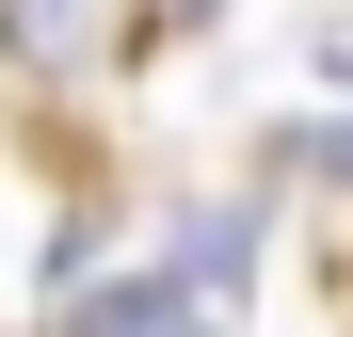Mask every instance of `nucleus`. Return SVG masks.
<instances>
[{
  "mask_svg": "<svg viewBox=\"0 0 353 337\" xmlns=\"http://www.w3.org/2000/svg\"><path fill=\"white\" fill-rule=\"evenodd\" d=\"M129 48V0H0V65L17 81H97Z\"/></svg>",
  "mask_w": 353,
  "mask_h": 337,
  "instance_id": "1",
  "label": "nucleus"
},
{
  "mask_svg": "<svg viewBox=\"0 0 353 337\" xmlns=\"http://www.w3.org/2000/svg\"><path fill=\"white\" fill-rule=\"evenodd\" d=\"M65 337H225V321L193 305V273H129V289H97Z\"/></svg>",
  "mask_w": 353,
  "mask_h": 337,
  "instance_id": "2",
  "label": "nucleus"
},
{
  "mask_svg": "<svg viewBox=\"0 0 353 337\" xmlns=\"http://www.w3.org/2000/svg\"><path fill=\"white\" fill-rule=\"evenodd\" d=\"M305 161H321V177H353V129H305Z\"/></svg>",
  "mask_w": 353,
  "mask_h": 337,
  "instance_id": "3",
  "label": "nucleus"
}]
</instances>
